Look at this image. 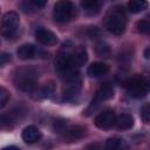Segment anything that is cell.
Returning a JSON list of instances; mask_svg holds the SVG:
<instances>
[{"label": "cell", "instance_id": "obj_27", "mask_svg": "<svg viewBox=\"0 0 150 150\" xmlns=\"http://www.w3.org/2000/svg\"><path fill=\"white\" fill-rule=\"evenodd\" d=\"M143 55H144V57H145L146 60H150V47H148V48L144 49Z\"/></svg>", "mask_w": 150, "mask_h": 150}, {"label": "cell", "instance_id": "obj_18", "mask_svg": "<svg viewBox=\"0 0 150 150\" xmlns=\"http://www.w3.org/2000/svg\"><path fill=\"white\" fill-rule=\"evenodd\" d=\"M105 146L108 149H111V150H117V149H125L127 148V144L124 143V139H122V138L111 137V138H108L107 139Z\"/></svg>", "mask_w": 150, "mask_h": 150}, {"label": "cell", "instance_id": "obj_22", "mask_svg": "<svg viewBox=\"0 0 150 150\" xmlns=\"http://www.w3.org/2000/svg\"><path fill=\"white\" fill-rule=\"evenodd\" d=\"M141 118L144 123H150V103H145L141 108Z\"/></svg>", "mask_w": 150, "mask_h": 150}, {"label": "cell", "instance_id": "obj_16", "mask_svg": "<svg viewBox=\"0 0 150 150\" xmlns=\"http://www.w3.org/2000/svg\"><path fill=\"white\" fill-rule=\"evenodd\" d=\"M128 8L131 13H141L148 8L146 0H130L128 2Z\"/></svg>", "mask_w": 150, "mask_h": 150}, {"label": "cell", "instance_id": "obj_1", "mask_svg": "<svg viewBox=\"0 0 150 150\" xmlns=\"http://www.w3.org/2000/svg\"><path fill=\"white\" fill-rule=\"evenodd\" d=\"M125 23H127L125 13L121 6H115L110 8L104 16L105 28L115 35H121L124 32Z\"/></svg>", "mask_w": 150, "mask_h": 150}, {"label": "cell", "instance_id": "obj_6", "mask_svg": "<svg viewBox=\"0 0 150 150\" xmlns=\"http://www.w3.org/2000/svg\"><path fill=\"white\" fill-rule=\"evenodd\" d=\"M95 125L100 129H109L116 123V115L114 110H104L95 117Z\"/></svg>", "mask_w": 150, "mask_h": 150}, {"label": "cell", "instance_id": "obj_3", "mask_svg": "<svg viewBox=\"0 0 150 150\" xmlns=\"http://www.w3.org/2000/svg\"><path fill=\"white\" fill-rule=\"evenodd\" d=\"M14 84L22 91H30L36 83V73L29 68L18 69L14 74Z\"/></svg>", "mask_w": 150, "mask_h": 150}, {"label": "cell", "instance_id": "obj_11", "mask_svg": "<svg viewBox=\"0 0 150 150\" xmlns=\"http://www.w3.org/2000/svg\"><path fill=\"white\" fill-rule=\"evenodd\" d=\"M16 54L20 59L22 60H27V59H35L39 56L40 54V50L34 46V45H30V43H25V45H21L18 49H16Z\"/></svg>", "mask_w": 150, "mask_h": 150}, {"label": "cell", "instance_id": "obj_10", "mask_svg": "<svg viewBox=\"0 0 150 150\" xmlns=\"http://www.w3.org/2000/svg\"><path fill=\"white\" fill-rule=\"evenodd\" d=\"M112 97H114V87L110 83H103L96 90V94H95V97L93 100V103L97 104L98 102L107 101V100H110Z\"/></svg>", "mask_w": 150, "mask_h": 150}, {"label": "cell", "instance_id": "obj_13", "mask_svg": "<svg viewBox=\"0 0 150 150\" xmlns=\"http://www.w3.org/2000/svg\"><path fill=\"white\" fill-rule=\"evenodd\" d=\"M70 55H71V59H73L75 66H77V67L83 66V64L87 62V60H88L87 50H86V48L82 47V46H79V47L74 48V50L70 53Z\"/></svg>", "mask_w": 150, "mask_h": 150}, {"label": "cell", "instance_id": "obj_15", "mask_svg": "<svg viewBox=\"0 0 150 150\" xmlns=\"http://www.w3.org/2000/svg\"><path fill=\"white\" fill-rule=\"evenodd\" d=\"M64 131H66V136L68 139L76 141V139H80L83 137L86 130H84V128H82L80 125H73V127H69L68 129H66Z\"/></svg>", "mask_w": 150, "mask_h": 150}, {"label": "cell", "instance_id": "obj_14", "mask_svg": "<svg viewBox=\"0 0 150 150\" xmlns=\"http://www.w3.org/2000/svg\"><path fill=\"white\" fill-rule=\"evenodd\" d=\"M116 128L120 130H128L134 127V118L129 114H122L118 117H116Z\"/></svg>", "mask_w": 150, "mask_h": 150}, {"label": "cell", "instance_id": "obj_23", "mask_svg": "<svg viewBox=\"0 0 150 150\" xmlns=\"http://www.w3.org/2000/svg\"><path fill=\"white\" fill-rule=\"evenodd\" d=\"M8 100H9V93L6 90V88L1 87L0 88V108L1 109L5 108V105L7 104Z\"/></svg>", "mask_w": 150, "mask_h": 150}, {"label": "cell", "instance_id": "obj_4", "mask_svg": "<svg viewBox=\"0 0 150 150\" xmlns=\"http://www.w3.org/2000/svg\"><path fill=\"white\" fill-rule=\"evenodd\" d=\"M20 23V18L16 12H7L4 14L1 20V35L4 38H13L16 33Z\"/></svg>", "mask_w": 150, "mask_h": 150}, {"label": "cell", "instance_id": "obj_25", "mask_svg": "<svg viewBox=\"0 0 150 150\" xmlns=\"http://www.w3.org/2000/svg\"><path fill=\"white\" fill-rule=\"evenodd\" d=\"M0 57H1V62H0V64H1V66H5V64L11 60V55H9V54H7V53H2Z\"/></svg>", "mask_w": 150, "mask_h": 150}, {"label": "cell", "instance_id": "obj_5", "mask_svg": "<svg viewBox=\"0 0 150 150\" xmlns=\"http://www.w3.org/2000/svg\"><path fill=\"white\" fill-rule=\"evenodd\" d=\"M53 14L57 22H68L75 14V7L69 0H59L54 6Z\"/></svg>", "mask_w": 150, "mask_h": 150}, {"label": "cell", "instance_id": "obj_8", "mask_svg": "<svg viewBox=\"0 0 150 150\" xmlns=\"http://www.w3.org/2000/svg\"><path fill=\"white\" fill-rule=\"evenodd\" d=\"M81 89V80L75 79V80H69L63 82V88H62V94L64 98H73L75 97Z\"/></svg>", "mask_w": 150, "mask_h": 150}, {"label": "cell", "instance_id": "obj_17", "mask_svg": "<svg viewBox=\"0 0 150 150\" xmlns=\"http://www.w3.org/2000/svg\"><path fill=\"white\" fill-rule=\"evenodd\" d=\"M54 90H55V86H54V82L53 81H49L47 83H45L42 86V88H40L39 90V95L38 97L39 98H49L52 97V95L54 94Z\"/></svg>", "mask_w": 150, "mask_h": 150}, {"label": "cell", "instance_id": "obj_24", "mask_svg": "<svg viewBox=\"0 0 150 150\" xmlns=\"http://www.w3.org/2000/svg\"><path fill=\"white\" fill-rule=\"evenodd\" d=\"M67 128H66V121L61 120V121H55L54 123V130L55 132H61V131H64Z\"/></svg>", "mask_w": 150, "mask_h": 150}, {"label": "cell", "instance_id": "obj_12", "mask_svg": "<svg viewBox=\"0 0 150 150\" xmlns=\"http://www.w3.org/2000/svg\"><path fill=\"white\" fill-rule=\"evenodd\" d=\"M108 71H109V67L105 63H103V62H94L88 67L87 74H88L89 77L97 79V77H101V76L105 75Z\"/></svg>", "mask_w": 150, "mask_h": 150}, {"label": "cell", "instance_id": "obj_7", "mask_svg": "<svg viewBox=\"0 0 150 150\" xmlns=\"http://www.w3.org/2000/svg\"><path fill=\"white\" fill-rule=\"evenodd\" d=\"M35 38L40 43L45 46H54L57 43V36L52 30L46 28H39L35 32Z\"/></svg>", "mask_w": 150, "mask_h": 150}, {"label": "cell", "instance_id": "obj_26", "mask_svg": "<svg viewBox=\"0 0 150 150\" xmlns=\"http://www.w3.org/2000/svg\"><path fill=\"white\" fill-rule=\"evenodd\" d=\"M30 1H32V4H33L34 6H36V7H39V8L45 7V5L47 4V0H30Z\"/></svg>", "mask_w": 150, "mask_h": 150}, {"label": "cell", "instance_id": "obj_19", "mask_svg": "<svg viewBox=\"0 0 150 150\" xmlns=\"http://www.w3.org/2000/svg\"><path fill=\"white\" fill-rule=\"evenodd\" d=\"M95 53L98 55V56H102V57H107L110 55V47L108 43L103 42V41H100L95 45Z\"/></svg>", "mask_w": 150, "mask_h": 150}, {"label": "cell", "instance_id": "obj_21", "mask_svg": "<svg viewBox=\"0 0 150 150\" xmlns=\"http://www.w3.org/2000/svg\"><path fill=\"white\" fill-rule=\"evenodd\" d=\"M80 4L82 6L83 9L90 12L97 8L98 6V0H80Z\"/></svg>", "mask_w": 150, "mask_h": 150}, {"label": "cell", "instance_id": "obj_2", "mask_svg": "<svg viewBox=\"0 0 150 150\" xmlns=\"http://www.w3.org/2000/svg\"><path fill=\"white\" fill-rule=\"evenodd\" d=\"M123 84L128 94L135 98L144 97L150 91V79L142 75H135L132 77H129L124 81Z\"/></svg>", "mask_w": 150, "mask_h": 150}, {"label": "cell", "instance_id": "obj_9", "mask_svg": "<svg viewBox=\"0 0 150 150\" xmlns=\"http://www.w3.org/2000/svg\"><path fill=\"white\" fill-rule=\"evenodd\" d=\"M41 137H42V134H41L40 129L35 125H28L21 132V138L28 144L39 142L41 139Z\"/></svg>", "mask_w": 150, "mask_h": 150}, {"label": "cell", "instance_id": "obj_20", "mask_svg": "<svg viewBox=\"0 0 150 150\" xmlns=\"http://www.w3.org/2000/svg\"><path fill=\"white\" fill-rule=\"evenodd\" d=\"M136 29L141 34H150V21L144 18L136 22Z\"/></svg>", "mask_w": 150, "mask_h": 150}]
</instances>
